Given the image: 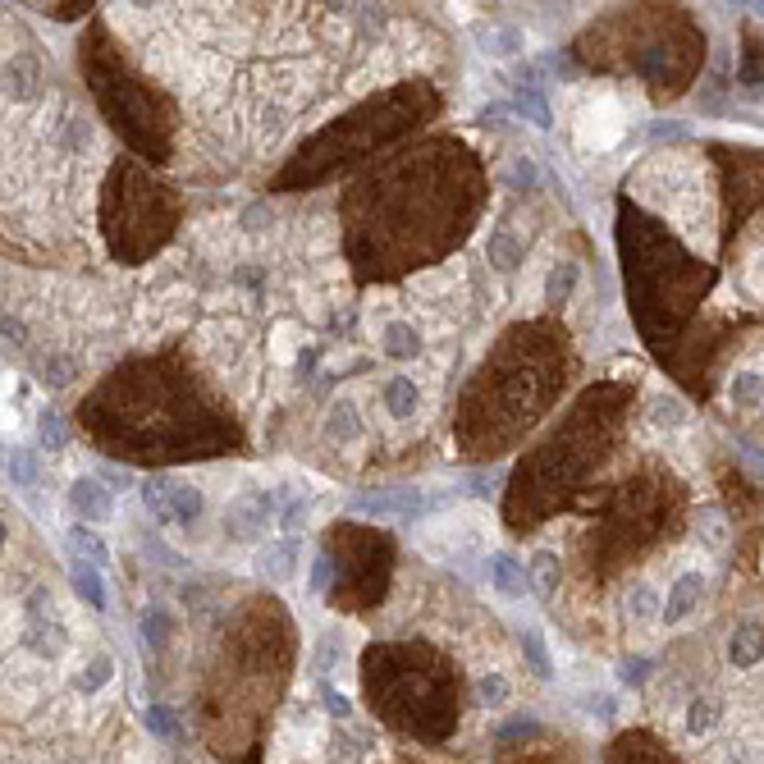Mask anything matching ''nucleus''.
I'll list each match as a JSON object with an SVG mask.
<instances>
[{"label":"nucleus","mask_w":764,"mask_h":764,"mask_svg":"<svg viewBox=\"0 0 764 764\" xmlns=\"http://www.w3.org/2000/svg\"><path fill=\"white\" fill-rule=\"evenodd\" d=\"M700 540H705L710 549H723V545H728V522H723L719 508L700 513Z\"/></svg>","instance_id":"33"},{"label":"nucleus","mask_w":764,"mask_h":764,"mask_svg":"<svg viewBox=\"0 0 764 764\" xmlns=\"http://www.w3.org/2000/svg\"><path fill=\"white\" fill-rule=\"evenodd\" d=\"M582 138L591 142V147H614L618 138H623V119H618V106H591L586 110V124H582Z\"/></svg>","instance_id":"13"},{"label":"nucleus","mask_w":764,"mask_h":764,"mask_svg":"<svg viewBox=\"0 0 764 764\" xmlns=\"http://www.w3.org/2000/svg\"><path fill=\"white\" fill-rule=\"evenodd\" d=\"M485 257L495 261L499 270H513V266H522V243H513V238H508V229H499V234L485 243Z\"/></svg>","instance_id":"28"},{"label":"nucleus","mask_w":764,"mask_h":764,"mask_svg":"<svg viewBox=\"0 0 764 764\" xmlns=\"http://www.w3.org/2000/svg\"><path fill=\"white\" fill-rule=\"evenodd\" d=\"M174 220H179V202L147 170H138L133 161H119L110 170L106 202H101V225H106L115 257L142 261L147 252H156L170 238Z\"/></svg>","instance_id":"3"},{"label":"nucleus","mask_w":764,"mask_h":764,"mask_svg":"<svg viewBox=\"0 0 764 764\" xmlns=\"http://www.w3.org/2000/svg\"><path fill=\"white\" fill-rule=\"evenodd\" d=\"M700 600H705V577L700 572H682L678 582L668 586V600H664V618L659 623H682V618H691L700 609Z\"/></svg>","instance_id":"9"},{"label":"nucleus","mask_w":764,"mask_h":764,"mask_svg":"<svg viewBox=\"0 0 764 764\" xmlns=\"http://www.w3.org/2000/svg\"><path fill=\"white\" fill-rule=\"evenodd\" d=\"M321 700H325V710H330V714H339V719H344V714H348V700L339 696V691H334V687H321Z\"/></svg>","instance_id":"42"},{"label":"nucleus","mask_w":764,"mask_h":764,"mask_svg":"<svg viewBox=\"0 0 764 764\" xmlns=\"http://www.w3.org/2000/svg\"><path fill=\"white\" fill-rule=\"evenodd\" d=\"M481 51L485 55H513V51H522V33L490 23V28H481Z\"/></svg>","instance_id":"26"},{"label":"nucleus","mask_w":764,"mask_h":764,"mask_svg":"<svg viewBox=\"0 0 764 764\" xmlns=\"http://www.w3.org/2000/svg\"><path fill=\"white\" fill-rule=\"evenodd\" d=\"M298 554H302L298 540H275V545H266L257 554V572L266 582H289L293 572H298Z\"/></svg>","instance_id":"10"},{"label":"nucleus","mask_w":764,"mask_h":764,"mask_svg":"<svg viewBox=\"0 0 764 764\" xmlns=\"http://www.w3.org/2000/svg\"><path fill=\"white\" fill-rule=\"evenodd\" d=\"M69 582H74V591L83 595L92 609H106V582H101V568L97 563H87L74 554V563H69Z\"/></svg>","instance_id":"16"},{"label":"nucleus","mask_w":764,"mask_h":764,"mask_svg":"<svg viewBox=\"0 0 764 764\" xmlns=\"http://www.w3.org/2000/svg\"><path fill=\"white\" fill-rule=\"evenodd\" d=\"M719 723V700H691V710H687V732L691 737H705V732Z\"/></svg>","instance_id":"30"},{"label":"nucleus","mask_w":764,"mask_h":764,"mask_svg":"<svg viewBox=\"0 0 764 764\" xmlns=\"http://www.w3.org/2000/svg\"><path fill=\"white\" fill-rule=\"evenodd\" d=\"M106 481H115L119 490H124V485H129V472H115V467H106Z\"/></svg>","instance_id":"45"},{"label":"nucleus","mask_w":764,"mask_h":764,"mask_svg":"<svg viewBox=\"0 0 764 764\" xmlns=\"http://www.w3.org/2000/svg\"><path fill=\"white\" fill-rule=\"evenodd\" d=\"M522 655H527L536 678H554V659H549V646H545V636H540V627H527V632H522Z\"/></svg>","instance_id":"22"},{"label":"nucleus","mask_w":764,"mask_h":764,"mask_svg":"<svg viewBox=\"0 0 764 764\" xmlns=\"http://www.w3.org/2000/svg\"><path fill=\"white\" fill-rule=\"evenodd\" d=\"M540 325L513 330V344L504 353H495V362L481 366L476 385L467 389L463 403V440L472 444V453H495L490 444L508 440V435L527 431L540 417V408L549 403L554 385H563V371L549 357V344L540 348Z\"/></svg>","instance_id":"1"},{"label":"nucleus","mask_w":764,"mask_h":764,"mask_svg":"<svg viewBox=\"0 0 764 764\" xmlns=\"http://www.w3.org/2000/svg\"><path fill=\"white\" fill-rule=\"evenodd\" d=\"M325 435H330V440H339V444H353L357 435H362V417H357V408L348 399L330 408V417H325Z\"/></svg>","instance_id":"17"},{"label":"nucleus","mask_w":764,"mask_h":764,"mask_svg":"<svg viewBox=\"0 0 764 764\" xmlns=\"http://www.w3.org/2000/svg\"><path fill=\"white\" fill-rule=\"evenodd\" d=\"M307 517H312V504H307V499H293V504H284L280 527L284 531H302V527H307Z\"/></svg>","instance_id":"36"},{"label":"nucleus","mask_w":764,"mask_h":764,"mask_svg":"<svg viewBox=\"0 0 764 764\" xmlns=\"http://www.w3.org/2000/svg\"><path fill=\"white\" fill-rule=\"evenodd\" d=\"M572 284H577V266H572V261H559V266L549 270V280H545V302L549 307H563V302L572 298Z\"/></svg>","instance_id":"25"},{"label":"nucleus","mask_w":764,"mask_h":764,"mask_svg":"<svg viewBox=\"0 0 764 764\" xmlns=\"http://www.w3.org/2000/svg\"><path fill=\"white\" fill-rule=\"evenodd\" d=\"M110 673H115V659H110V655H97L92 664L83 668V673H78V691H97V687H106Z\"/></svg>","instance_id":"31"},{"label":"nucleus","mask_w":764,"mask_h":764,"mask_svg":"<svg viewBox=\"0 0 764 764\" xmlns=\"http://www.w3.org/2000/svg\"><path fill=\"white\" fill-rule=\"evenodd\" d=\"M5 476H10V485H33V476H37L33 449H19V444H14V449L5 453Z\"/></svg>","instance_id":"29"},{"label":"nucleus","mask_w":764,"mask_h":764,"mask_svg":"<svg viewBox=\"0 0 764 764\" xmlns=\"http://www.w3.org/2000/svg\"><path fill=\"white\" fill-rule=\"evenodd\" d=\"M170 490H174V481H165V476H151V481H142V504H147V513L156 517V522H174V513H170Z\"/></svg>","instance_id":"21"},{"label":"nucleus","mask_w":764,"mask_h":764,"mask_svg":"<svg viewBox=\"0 0 764 764\" xmlns=\"http://www.w3.org/2000/svg\"><path fill=\"white\" fill-rule=\"evenodd\" d=\"M37 431H42L46 449H60V444H65V426H60V417H55V412H42V421H37Z\"/></svg>","instance_id":"40"},{"label":"nucleus","mask_w":764,"mask_h":764,"mask_svg":"<svg viewBox=\"0 0 764 764\" xmlns=\"http://www.w3.org/2000/svg\"><path fill=\"white\" fill-rule=\"evenodd\" d=\"M147 728H151V732H161V737H174V719H170V710H165V705H151V710H147Z\"/></svg>","instance_id":"41"},{"label":"nucleus","mask_w":764,"mask_h":764,"mask_svg":"<svg viewBox=\"0 0 764 764\" xmlns=\"http://www.w3.org/2000/svg\"><path fill=\"white\" fill-rule=\"evenodd\" d=\"M618 678H623L627 687H641V682L650 678V659H646V655H636V659H623V668H618Z\"/></svg>","instance_id":"37"},{"label":"nucleus","mask_w":764,"mask_h":764,"mask_svg":"<svg viewBox=\"0 0 764 764\" xmlns=\"http://www.w3.org/2000/svg\"><path fill=\"white\" fill-rule=\"evenodd\" d=\"M732 399H737V403H755V399H760V376H755V371H742V376L732 380Z\"/></svg>","instance_id":"38"},{"label":"nucleus","mask_w":764,"mask_h":764,"mask_svg":"<svg viewBox=\"0 0 764 764\" xmlns=\"http://www.w3.org/2000/svg\"><path fill=\"white\" fill-rule=\"evenodd\" d=\"M202 508H206V499H202V490H197V485L174 481V490H170V513H174V522L193 527L197 517H202Z\"/></svg>","instance_id":"19"},{"label":"nucleus","mask_w":764,"mask_h":764,"mask_svg":"<svg viewBox=\"0 0 764 764\" xmlns=\"http://www.w3.org/2000/svg\"><path fill=\"white\" fill-rule=\"evenodd\" d=\"M504 183L508 188H531V183H536V165H531L527 156H513V161L504 165Z\"/></svg>","instance_id":"35"},{"label":"nucleus","mask_w":764,"mask_h":764,"mask_svg":"<svg viewBox=\"0 0 764 764\" xmlns=\"http://www.w3.org/2000/svg\"><path fill=\"white\" fill-rule=\"evenodd\" d=\"M385 357H394V362H408V357H417V348H421V334L412 330L408 321H394V325H385Z\"/></svg>","instance_id":"18"},{"label":"nucleus","mask_w":764,"mask_h":764,"mask_svg":"<svg viewBox=\"0 0 764 764\" xmlns=\"http://www.w3.org/2000/svg\"><path fill=\"white\" fill-rule=\"evenodd\" d=\"M531 586H536L540 595H554V591H559V554L540 549L536 563H531Z\"/></svg>","instance_id":"27"},{"label":"nucleus","mask_w":764,"mask_h":764,"mask_svg":"<svg viewBox=\"0 0 764 764\" xmlns=\"http://www.w3.org/2000/svg\"><path fill=\"white\" fill-rule=\"evenodd\" d=\"M490 582H495V591L508 595V600L531 595V572H522V563H517L513 554H495V559H490Z\"/></svg>","instance_id":"14"},{"label":"nucleus","mask_w":764,"mask_h":764,"mask_svg":"<svg viewBox=\"0 0 764 764\" xmlns=\"http://www.w3.org/2000/svg\"><path fill=\"white\" fill-rule=\"evenodd\" d=\"M330 545H339V568L344 577H334V604H348V609H362V604L380 600L389 577V540L380 531H357V527H334Z\"/></svg>","instance_id":"5"},{"label":"nucleus","mask_w":764,"mask_h":764,"mask_svg":"<svg viewBox=\"0 0 764 764\" xmlns=\"http://www.w3.org/2000/svg\"><path fill=\"white\" fill-rule=\"evenodd\" d=\"M517 110H522V115H527L531 124H540V129H549V124H554L549 106L540 101V92H531V87H522V92H517Z\"/></svg>","instance_id":"32"},{"label":"nucleus","mask_w":764,"mask_h":764,"mask_svg":"<svg viewBox=\"0 0 764 764\" xmlns=\"http://www.w3.org/2000/svg\"><path fill=\"white\" fill-rule=\"evenodd\" d=\"M69 504H74V513L83 517V522H110L115 517V499H110V485H101L97 476H78L74 485H69Z\"/></svg>","instance_id":"8"},{"label":"nucleus","mask_w":764,"mask_h":764,"mask_svg":"<svg viewBox=\"0 0 764 764\" xmlns=\"http://www.w3.org/2000/svg\"><path fill=\"white\" fill-rule=\"evenodd\" d=\"M728 659H732V668H751V664H760L764 659V627L755 623V618H746V623L732 627Z\"/></svg>","instance_id":"11"},{"label":"nucleus","mask_w":764,"mask_h":764,"mask_svg":"<svg viewBox=\"0 0 764 764\" xmlns=\"http://www.w3.org/2000/svg\"><path fill=\"white\" fill-rule=\"evenodd\" d=\"M69 545H74V554H78V559L97 563V568H106V563H110V545L97 536V531L74 527V531H69Z\"/></svg>","instance_id":"23"},{"label":"nucleus","mask_w":764,"mask_h":764,"mask_svg":"<svg viewBox=\"0 0 764 764\" xmlns=\"http://www.w3.org/2000/svg\"><path fill=\"white\" fill-rule=\"evenodd\" d=\"M165 627H170V618H165L161 609H147V614H142V632H147L151 646H165Z\"/></svg>","instance_id":"39"},{"label":"nucleus","mask_w":764,"mask_h":764,"mask_svg":"<svg viewBox=\"0 0 764 764\" xmlns=\"http://www.w3.org/2000/svg\"><path fill=\"white\" fill-rule=\"evenodd\" d=\"M87 10H92V5H51L46 14H51V19H78V14H87Z\"/></svg>","instance_id":"43"},{"label":"nucleus","mask_w":764,"mask_h":764,"mask_svg":"<svg viewBox=\"0 0 764 764\" xmlns=\"http://www.w3.org/2000/svg\"><path fill=\"white\" fill-rule=\"evenodd\" d=\"M385 408L394 412V417H412V412H417V385H412L408 376H394L385 385Z\"/></svg>","instance_id":"24"},{"label":"nucleus","mask_w":764,"mask_h":764,"mask_svg":"<svg viewBox=\"0 0 764 764\" xmlns=\"http://www.w3.org/2000/svg\"><path fill=\"white\" fill-rule=\"evenodd\" d=\"M87 74H92V92H97L101 110L110 115L129 147H138L147 161H165V151H170V110L165 101L142 87L129 69L119 65L110 51H101V33L87 51Z\"/></svg>","instance_id":"4"},{"label":"nucleus","mask_w":764,"mask_h":764,"mask_svg":"<svg viewBox=\"0 0 764 764\" xmlns=\"http://www.w3.org/2000/svg\"><path fill=\"white\" fill-rule=\"evenodd\" d=\"M431 110H435V92L426 83H412V87H399V92H389V97H380V101H366V106H357L353 115H344L334 129L316 133V138L302 147L298 161L280 174V188L330 179L339 165L357 161V156H366V151L380 147V142L408 133L412 124H421Z\"/></svg>","instance_id":"2"},{"label":"nucleus","mask_w":764,"mask_h":764,"mask_svg":"<svg viewBox=\"0 0 764 764\" xmlns=\"http://www.w3.org/2000/svg\"><path fill=\"white\" fill-rule=\"evenodd\" d=\"M330 568H334L330 554H321V559H316V568H312V586H325V582H330Z\"/></svg>","instance_id":"44"},{"label":"nucleus","mask_w":764,"mask_h":764,"mask_svg":"<svg viewBox=\"0 0 764 764\" xmlns=\"http://www.w3.org/2000/svg\"><path fill=\"white\" fill-rule=\"evenodd\" d=\"M650 426H659V431H682L687 426V403L673 399V394H655L650 399Z\"/></svg>","instance_id":"20"},{"label":"nucleus","mask_w":764,"mask_h":764,"mask_svg":"<svg viewBox=\"0 0 764 764\" xmlns=\"http://www.w3.org/2000/svg\"><path fill=\"white\" fill-rule=\"evenodd\" d=\"M270 517H275V504H270V495L252 490V495L234 499V504L225 508V536L238 540V545H257V540L266 536Z\"/></svg>","instance_id":"6"},{"label":"nucleus","mask_w":764,"mask_h":764,"mask_svg":"<svg viewBox=\"0 0 764 764\" xmlns=\"http://www.w3.org/2000/svg\"><path fill=\"white\" fill-rule=\"evenodd\" d=\"M28 646L37 650V655L55 659V655H65V627L55 623L51 614V591H33L28 595Z\"/></svg>","instance_id":"7"},{"label":"nucleus","mask_w":764,"mask_h":764,"mask_svg":"<svg viewBox=\"0 0 764 764\" xmlns=\"http://www.w3.org/2000/svg\"><path fill=\"white\" fill-rule=\"evenodd\" d=\"M623 618H627L632 627H650L655 618H664V600H659L655 586L636 582L632 591H627V600H623Z\"/></svg>","instance_id":"15"},{"label":"nucleus","mask_w":764,"mask_h":764,"mask_svg":"<svg viewBox=\"0 0 764 764\" xmlns=\"http://www.w3.org/2000/svg\"><path fill=\"white\" fill-rule=\"evenodd\" d=\"M476 696H481L485 710H499V705L508 700V682L499 678V673H485V678L476 682Z\"/></svg>","instance_id":"34"},{"label":"nucleus","mask_w":764,"mask_h":764,"mask_svg":"<svg viewBox=\"0 0 764 764\" xmlns=\"http://www.w3.org/2000/svg\"><path fill=\"white\" fill-rule=\"evenodd\" d=\"M37 87H42V65L28 60V55H10L5 60V97L28 101V97H37Z\"/></svg>","instance_id":"12"}]
</instances>
